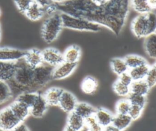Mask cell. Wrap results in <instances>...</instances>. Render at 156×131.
<instances>
[{"mask_svg":"<svg viewBox=\"0 0 156 131\" xmlns=\"http://www.w3.org/2000/svg\"><path fill=\"white\" fill-rule=\"evenodd\" d=\"M21 123L23 122L16 118L9 107L0 111V129L11 131Z\"/></svg>","mask_w":156,"mask_h":131,"instance_id":"cell-7","label":"cell"},{"mask_svg":"<svg viewBox=\"0 0 156 131\" xmlns=\"http://www.w3.org/2000/svg\"><path fill=\"white\" fill-rule=\"evenodd\" d=\"M151 88L149 87L145 80L135 81L130 86L131 93L140 95L146 96L149 92Z\"/></svg>","mask_w":156,"mask_h":131,"instance_id":"cell-26","label":"cell"},{"mask_svg":"<svg viewBox=\"0 0 156 131\" xmlns=\"http://www.w3.org/2000/svg\"><path fill=\"white\" fill-rule=\"evenodd\" d=\"M26 50L11 47H0V61L13 62L24 58Z\"/></svg>","mask_w":156,"mask_h":131,"instance_id":"cell-10","label":"cell"},{"mask_svg":"<svg viewBox=\"0 0 156 131\" xmlns=\"http://www.w3.org/2000/svg\"><path fill=\"white\" fill-rule=\"evenodd\" d=\"M131 104L128 98H122L117 101L115 105V114H128Z\"/></svg>","mask_w":156,"mask_h":131,"instance_id":"cell-33","label":"cell"},{"mask_svg":"<svg viewBox=\"0 0 156 131\" xmlns=\"http://www.w3.org/2000/svg\"><path fill=\"white\" fill-rule=\"evenodd\" d=\"M103 131H121V130H120L119 129L116 128L113 124H110L107 127H104Z\"/></svg>","mask_w":156,"mask_h":131,"instance_id":"cell-43","label":"cell"},{"mask_svg":"<svg viewBox=\"0 0 156 131\" xmlns=\"http://www.w3.org/2000/svg\"><path fill=\"white\" fill-rule=\"evenodd\" d=\"M15 4L18 10L24 14L30 5L34 2V0H14Z\"/></svg>","mask_w":156,"mask_h":131,"instance_id":"cell-38","label":"cell"},{"mask_svg":"<svg viewBox=\"0 0 156 131\" xmlns=\"http://www.w3.org/2000/svg\"><path fill=\"white\" fill-rule=\"evenodd\" d=\"M150 66H149L147 63L133 69H130L128 72L133 81L144 80L149 70Z\"/></svg>","mask_w":156,"mask_h":131,"instance_id":"cell-25","label":"cell"},{"mask_svg":"<svg viewBox=\"0 0 156 131\" xmlns=\"http://www.w3.org/2000/svg\"><path fill=\"white\" fill-rule=\"evenodd\" d=\"M12 96L8 83L0 80V104L8 101Z\"/></svg>","mask_w":156,"mask_h":131,"instance_id":"cell-32","label":"cell"},{"mask_svg":"<svg viewBox=\"0 0 156 131\" xmlns=\"http://www.w3.org/2000/svg\"><path fill=\"white\" fill-rule=\"evenodd\" d=\"M93 3H94L96 5H103L105 4L108 0H91Z\"/></svg>","mask_w":156,"mask_h":131,"instance_id":"cell-45","label":"cell"},{"mask_svg":"<svg viewBox=\"0 0 156 131\" xmlns=\"http://www.w3.org/2000/svg\"><path fill=\"white\" fill-rule=\"evenodd\" d=\"M151 10H156V0H147Z\"/></svg>","mask_w":156,"mask_h":131,"instance_id":"cell-44","label":"cell"},{"mask_svg":"<svg viewBox=\"0 0 156 131\" xmlns=\"http://www.w3.org/2000/svg\"><path fill=\"white\" fill-rule=\"evenodd\" d=\"M66 125L76 131H79L85 126V119L75 112H72L68 113Z\"/></svg>","mask_w":156,"mask_h":131,"instance_id":"cell-22","label":"cell"},{"mask_svg":"<svg viewBox=\"0 0 156 131\" xmlns=\"http://www.w3.org/2000/svg\"><path fill=\"white\" fill-rule=\"evenodd\" d=\"M56 4L60 13L98 24L118 35L126 24L130 3V0H108L99 5L91 0H65Z\"/></svg>","mask_w":156,"mask_h":131,"instance_id":"cell-1","label":"cell"},{"mask_svg":"<svg viewBox=\"0 0 156 131\" xmlns=\"http://www.w3.org/2000/svg\"><path fill=\"white\" fill-rule=\"evenodd\" d=\"M0 15H1V11H0Z\"/></svg>","mask_w":156,"mask_h":131,"instance_id":"cell-52","label":"cell"},{"mask_svg":"<svg viewBox=\"0 0 156 131\" xmlns=\"http://www.w3.org/2000/svg\"><path fill=\"white\" fill-rule=\"evenodd\" d=\"M63 27L60 13H55L49 16L43 22L41 29V36L43 40L50 44L58 37Z\"/></svg>","mask_w":156,"mask_h":131,"instance_id":"cell-4","label":"cell"},{"mask_svg":"<svg viewBox=\"0 0 156 131\" xmlns=\"http://www.w3.org/2000/svg\"><path fill=\"white\" fill-rule=\"evenodd\" d=\"M0 131H6V130H3V129H0Z\"/></svg>","mask_w":156,"mask_h":131,"instance_id":"cell-49","label":"cell"},{"mask_svg":"<svg viewBox=\"0 0 156 131\" xmlns=\"http://www.w3.org/2000/svg\"><path fill=\"white\" fill-rule=\"evenodd\" d=\"M25 16L30 21H37L41 19L44 15L43 7L34 2L24 13Z\"/></svg>","mask_w":156,"mask_h":131,"instance_id":"cell-20","label":"cell"},{"mask_svg":"<svg viewBox=\"0 0 156 131\" xmlns=\"http://www.w3.org/2000/svg\"><path fill=\"white\" fill-rule=\"evenodd\" d=\"M78 101L76 97L70 92L64 90L61 96L58 106L68 113L74 112Z\"/></svg>","mask_w":156,"mask_h":131,"instance_id":"cell-11","label":"cell"},{"mask_svg":"<svg viewBox=\"0 0 156 131\" xmlns=\"http://www.w3.org/2000/svg\"><path fill=\"white\" fill-rule=\"evenodd\" d=\"M95 111L96 108L94 107L85 102H78L74 110V112L85 119L93 116Z\"/></svg>","mask_w":156,"mask_h":131,"instance_id":"cell-21","label":"cell"},{"mask_svg":"<svg viewBox=\"0 0 156 131\" xmlns=\"http://www.w3.org/2000/svg\"><path fill=\"white\" fill-rule=\"evenodd\" d=\"M48 107V105L43 95L39 93L36 101L30 108V115L35 118H41L45 114Z\"/></svg>","mask_w":156,"mask_h":131,"instance_id":"cell-16","label":"cell"},{"mask_svg":"<svg viewBox=\"0 0 156 131\" xmlns=\"http://www.w3.org/2000/svg\"><path fill=\"white\" fill-rule=\"evenodd\" d=\"M43 62L55 67L64 62L63 53L54 47H48L41 51Z\"/></svg>","mask_w":156,"mask_h":131,"instance_id":"cell-8","label":"cell"},{"mask_svg":"<svg viewBox=\"0 0 156 131\" xmlns=\"http://www.w3.org/2000/svg\"><path fill=\"white\" fill-rule=\"evenodd\" d=\"M154 65H155V66H156V62H155V64H154Z\"/></svg>","mask_w":156,"mask_h":131,"instance_id":"cell-51","label":"cell"},{"mask_svg":"<svg viewBox=\"0 0 156 131\" xmlns=\"http://www.w3.org/2000/svg\"><path fill=\"white\" fill-rule=\"evenodd\" d=\"M79 131H89V130H88V129L85 126V127H83L82 129H80Z\"/></svg>","mask_w":156,"mask_h":131,"instance_id":"cell-48","label":"cell"},{"mask_svg":"<svg viewBox=\"0 0 156 131\" xmlns=\"http://www.w3.org/2000/svg\"><path fill=\"white\" fill-rule=\"evenodd\" d=\"M133 9L139 14H146L152 12L147 0H130Z\"/></svg>","mask_w":156,"mask_h":131,"instance_id":"cell-30","label":"cell"},{"mask_svg":"<svg viewBox=\"0 0 156 131\" xmlns=\"http://www.w3.org/2000/svg\"><path fill=\"white\" fill-rule=\"evenodd\" d=\"M110 64L113 73L118 76L129 71V68L124 58H113L110 60Z\"/></svg>","mask_w":156,"mask_h":131,"instance_id":"cell-27","label":"cell"},{"mask_svg":"<svg viewBox=\"0 0 156 131\" xmlns=\"http://www.w3.org/2000/svg\"><path fill=\"white\" fill-rule=\"evenodd\" d=\"M131 30L138 38H145L156 33V13L139 14L132 21Z\"/></svg>","mask_w":156,"mask_h":131,"instance_id":"cell-3","label":"cell"},{"mask_svg":"<svg viewBox=\"0 0 156 131\" xmlns=\"http://www.w3.org/2000/svg\"><path fill=\"white\" fill-rule=\"evenodd\" d=\"M17 67L16 61H0V80L8 82L13 77Z\"/></svg>","mask_w":156,"mask_h":131,"instance_id":"cell-13","label":"cell"},{"mask_svg":"<svg viewBox=\"0 0 156 131\" xmlns=\"http://www.w3.org/2000/svg\"><path fill=\"white\" fill-rule=\"evenodd\" d=\"M9 107L16 118L21 122H23L30 115V109L18 101L15 100Z\"/></svg>","mask_w":156,"mask_h":131,"instance_id":"cell-18","label":"cell"},{"mask_svg":"<svg viewBox=\"0 0 156 131\" xmlns=\"http://www.w3.org/2000/svg\"><path fill=\"white\" fill-rule=\"evenodd\" d=\"M65 0H51V1L54 3H55V4H58V3H61L63 1H65Z\"/></svg>","mask_w":156,"mask_h":131,"instance_id":"cell-47","label":"cell"},{"mask_svg":"<svg viewBox=\"0 0 156 131\" xmlns=\"http://www.w3.org/2000/svg\"><path fill=\"white\" fill-rule=\"evenodd\" d=\"M11 131H30V130L26 124H24L23 123H21L18 125H17Z\"/></svg>","mask_w":156,"mask_h":131,"instance_id":"cell-41","label":"cell"},{"mask_svg":"<svg viewBox=\"0 0 156 131\" xmlns=\"http://www.w3.org/2000/svg\"><path fill=\"white\" fill-rule=\"evenodd\" d=\"M63 131H76V130H75L73 129L72 128L69 127L68 126H67V125H66V126H65V129H64Z\"/></svg>","mask_w":156,"mask_h":131,"instance_id":"cell-46","label":"cell"},{"mask_svg":"<svg viewBox=\"0 0 156 131\" xmlns=\"http://www.w3.org/2000/svg\"><path fill=\"white\" fill-rule=\"evenodd\" d=\"M53 67L45 63L34 69V87L35 92L43 88L51 80L54 70Z\"/></svg>","mask_w":156,"mask_h":131,"instance_id":"cell-6","label":"cell"},{"mask_svg":"<svg viewBox=\"0 0 156 131\" xmlns=\"http://www.w3.org/2000/svg\"><path fill=\"white\" fill-rule=\"evenodd\" d=\"M81 49L77 45H71L67 47L64 51L63 55L64 61L77 64L81 57Z\"/></svg>","mask_w":156,"mask_h":131,"instance_id":"cell-17","label":"cell"},{"mask_svg":"<svg viewBox=\"0 0 156 131\" xmlns=\"http://www.w3.org/2000/svg\"><path fill=\"white\" fill-rule=\"evenodd\" d=\"M144 108L135 105H131L128 115L132 119L133 121L138 119L141 116Z\"/></svg>","mask_w":156,"mask_h":131,"instance_id":"cell-37","label":"cell"},{"mask_svg":"<svg viewBox=\"0 0 156 131\" xmlns=\"http://www.w3.org/2000/svg\"><path fill=\"white\" fill-rule=\"evenodd\" d=\"M27 65L34 69L43 64L41 51L38 49H31L26 50V55L23 58Z\"/></svg>","mask_w":156,"mask_h":131,"instance_id":"cell-12","label":"cell"},{"mask_svg":"<svg viewBox=\"0 0 156 131\" xmlns=\"http://www.w3.org/2000/svg\"><path fill=\"white\" fill-rule=\"evenodd\" d=\"M132 121V119L128 114H115L112 124L120 130L124 131L128 127H129Z\"/></svg>","mask_w":156,"mask_h":131,"instance_id":"cell-23","label":"cell"},{"mask_svg":"<svg viewBox=\"0 0 156 131\" xmlns=\"http://www.w3.org/2000/svg\"><path fill=\"white\" fill-rule=\"evenodd\" d=\"M38 94L37 92H23L18 95L15 100L23 103L30 109L36 101Z\"/></svg>","mask_w":156,"mask_h":131,"instance_id":"cell-28","label":"cell"},{"mask_svg":"<svg viewBox=\"0 0 156 131\" xmlns=\"http://www.w3.org/2000/svg\"><path fill=\"white\" fill-rule=\"evenodd\" d=\"M114 116L115 115L110 110L104 107L96 108V111L94 114V116L97 121L103 127L112 124Z\"/></svg>","mask_w":156,"mask_h":131,"instance_id":"cell-15","label":"cell"},{"mask_svg":"<svg viewBox=\"0 0 156 131\" xmlns=\"http://www.w3.org/2000/svg\"><path fill=\"white\" fill-rule=\"evenodd\" d=\"M118 79L122 84H124L127 86H129V87L130 86L131 84L133 81L130 75L129 74V72H125V73L120 75L119 76H118Z\"/></svg>","mask_w":156,"mask_h":131,"instance_id":"cell-39","label":"cell"},{"mask_svg":"<svg viewBox=\"0 0 156 131\" xmlns=\"http://www.w3.org/2000/svg\"><path fill=\"white\" fill-rule=\"evenodd\" d=\"M144 48L149 57L156 59V33L144 38Z\"/></svg>","mask_w":156,"mask_h":131,"instance_id":"cell-24","label":"cell"},{"mask_svg":"<svg viewBox=\"0 0 156 131\" xmlns=\"http://www.w3.org/2000/svg\"><path fill=\"white\" fill-rule=\"evenodd\" d=\"M63 91L64 89L60 87H52L47 89L42 95L48 106H57Z\"/></svg>","mask_w":156,"mask_h":131,"instance_id":"cell-14","label":"cell"},{"mask_svg":"<svg viewBox=\"0 0 156 131\" xmlns=\"http://www.w3.org/2000/svg\"><path fill=\"white\" fill-rule=\"evenodd\" d=\"M34 2H35L36 3H37L38 5H40L41 7L43 8L47 6L48 5H49V4H51V2H52L51 0H34Z\"/></svg>","mask_w":156,"mask_h":131,"instance_id":"cell-42","label":"cell"},{"mask_svg":"<svg viewBox=\"0 0 156 131\" xmlns=\"http://www.w3.org/2000/svg\"><path fill=\"white\" fill-rule=\"evenodd\" d=\"M44 13H46L49 16H51L58 12L57 10V4L54 2H51L47 6L43 8Z\"/></svg>","mask_w":156,"mask_h":131,"instance_id":"cell-40","label":"cell"},{"mask_svg":"<svg viewBox=\"0 0 156 131\" xmlns=\"http://www.w3.org/2000/svg\"><path fill=\"white\" fill-rule=\"evenodd\" d=\"M85 127L89 131H103L104 127L97 121L94 115L85 119Z\"/></svg>","mask_w":156,"mask_h":131,"instance_id":"cell-35","label":"cell"},{"mask_svg":"<svg viewBox=\"0 0 156 131\" xmlns=\"http://www.w3.org/2000/svg\"><path fill=\"white\" fill-rule=\"evenodd\" d=\"M0 39H1V26H0Z\"/></svg>","mask_w":156,"mask_h":131,"instance_id":"cell-50","label":"cell"},{"mask_svg":"<svg viewBox=\"0 0 156 131\" xmlns=\"http://www.w3.org/2000/svg\"><path fill=\"white\" fill-rule=\"evenodd\" d=\"M127 98L131 105L138 106L144 109L147 102L146 96L130 93L127 96Z\"/></svg>","mask_w":156,"mask_h":131,"instance_id":"cell-34","label":"cell"},{"mask_svg":"<svg viewBox=\"0 0 156 131\" xmlns=\"http://www.w3.org/2000/svg\"><path fill=\"white\" fill-rule=\"evenodd\" d=\"M124 59L129 68V70L147 64V62L144 58L137 55L132 54L126 55L124 58Z\"/></svg>","mask_w":156,"mask_h":131,"instance_id":"cell-29","label":"cell"},{"mask_svg":"<svg viewBox=\"0 0 156 131\" xmlns=\"http://www.w3.org/2000/svg\"><path fill=\"white\" fill-rule=\"evenodd\" d=\"M112 88L114 92L121 97H127L130 93V87L122 84L118 79L113 84Z\"/></svg>","mask_w":156,"mask_h":131,"instance_id":"cell-31","label":"cell"},{"mask_svg":"<svg viewBox=\"0 0 156 131\" xmlns=\"http://www.w3.org/2000/svg\"><path fill=\"white\" fill-rule=\"evenodd\" d=\"M77 66V64L64 61L54 68L52 79L54 80H61L68 78L74 72Z\"/></svg>","mask_w":156,"mask_h":131,"instance_id":"cell-9","label":"cell"},{"mask_svg":"<svg viewBox=\"0 0 156 131\" xmlns=\"http://www.w3.org/2000/svg\"><path fill=\"white\" fill-rule=\"evenodd\" d=\"M98 86V81L96 78L92 76H87L82 81L80 89L85 94L93 95L96 92Z\"/></svg>","mask_w":156,"mask_h":131,"instance_id":"cell-19","label":"cell"},{"mask_svg":"<svg viewBox=\"0 0 156 131\" xmlns=\"http://www.w3.org/2000/svg\"><path fill=\"white\" fill-rule=\"evenodd\" d=\"M17 67L13 78L7 83L12 96H17L26 92H35L34 87V69L26 64L23 58L16 61Z\"/></svg>","mask_w":156,"mask_h":131,"instance_id":"cell-2","label":"cell"},{"mask_svg":"<svg viewBox=\"0 0 156 131\" xmlns=\"http://www.w3.org/2000/svg\"><path fill=\"white\" fill-rule=\"evenodd\" d=\"M63 28L78 31L98 32L101 30V26L98 24L86 19L74 17L68 14L60 13Z\"/></svg>","mask_w":156,"mask_h":131,"instance_id":"cell-5","label":"cell"},{"mask_svg":"<svg viewBox=\"0 0 156 131\" xmlns=\"http://www.w3.org/2000/svg\"><path fill=\"white\" fill-rule=\"evenodd\" d=\"M144 80L151 89L156 86V66L154 64L150 66Z\"/></svg>","mask_w":156,"mask_h":131,"instance_id":"cell-36","label":"cell"}]
</instances>
